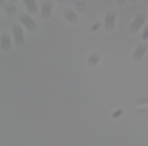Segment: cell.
Returning <instances> with one entry per match:
<instances>
[{"label":"cell","mask_w":148,"mask_h":146,"mask_svg":"<svg viewBox=\"0 0 148 146\" xmlns=\"http://www.w3.org/2000/svg\"><path fill=\"white\" fill-rule=\"evenodd\" d=\"M64 16H65L66 19L70 21H77V14L74 12L73 10H71V9H67V10H65V12H64Z\"/></svg>","instance_id":"obj_9"},{"label":"cell","mask_w":148,"mask_h":146,"mask_svg":"<svg viewBox=\"0 0 148 146\" xmlns=\"http://www.w3.org/2000/svg\"><path fill=\"white\" fill-rule=\"evenodd\" d=\"M146 49H147V45L144 43H141L136 47L135 52L133 54V58L135 60H140L142 57H143L144 53L146 52Z\"/></svg>","instance_id":"obj_5"},{"label":"cell","mask_w":148,"mask_h":146,"mask_svg":"<svg viewBox=\"0 0 148 146\" xmlns=\"http://www.w3.org/2000/svg\"><path fill=\"white\" fill-rule=\"evenodd\" d=\"M1 42H0V45L2 47V49L4 51H7V50L10 49V46H11V39H10V36H9L8 33H3L2 36H1Z\"/></svg>","instance_id":"obj_6"},{"label":"cell","mask_w":148,"mask_h":146,"mask_svg":"<svg viewBox=\"0 0 148 146\" xmlns=\"http://www.w3.org/2000/svg\"><path fill=\"white\" fill-rule=\"evenodd\" d=\"M52 14V4L49 1H45L42 5V16L44 19H49Z\"/></svg>","instance_id":"obj_7"},{"label":"cell","mask_w":148,"mask_h":146,"mask_svg":"<svg viewBox=\"0 0 148 146\" xmlns=\"http://www.w3.org/2000/svg\"><path fill=\"white\" fill-rule=\"evenodd\" d=\"M146 35H147V27H145V29H144V39H146V38H147V37H146Z\"/></svg>","instance_id":"obj_12"},{"label":"cell","mask_w":148,"mask_h":146,"mask_svg":"<svg viewBox=\"0 0 148 146\" xmlns=\"http://www.w3.org/2000/svg\"><path fill=\"white\" fill-rule=\"evenodd\" d=\"M12 33L14 36V41L17 46H21L25 43V37H23V32L21 25L17 23H13L12 25Z\"/></svg>","instance_id":"obj_2"},{"label":"cell","mask_w":148,"mask_h":146,"mask_svg":"<svg viewBox=\"0 0 148 146\" xmlns=\"http://www.w3.org/2000/svg\"><path fill=\"white\" fill-rule=\"evenodd\" d=\"M25 4L27 5V9H29V12L32 13H36L38 11V6L37 3L33 0H25Z\"/></svg>","instance_id":"obj_8"},{"label":"cell","mask_w":148,"mask_h":146,"mask_svg":"<svg viewBox=\"0 0 148 146\" xmlns=\"http://www.w3.org/2000/svg\"><path fill=\"white\" fill-rule=\"evenodd\" d=\"M19 19H21V23L25 25V27H27V29H29V31H35L36 27H37V25H36L35 21L32 19V16H29L27 13L21 12V14H19Z\"/></svg>","instance_id":"obj_3"},{"label":"cell","mask_w":148,"mask_h":146,"mask_svg":"<svg viewBox=\"0 0 148 146\" xmlns=\"http://www.w3.org/2000/svg\"><path fill=\"white\" fill-rule=\"evenodd\" d=\"M145 19H146V16L144 13H138L135 19H134V21L131 23V25H130L129 31L131 32V33H136V32H138L140 29V27H142V25L144 23Z\"/></svg>","instance_id":"obj_1"},{"label":"cell","mask_w":148,"mask_h":146,"mask_svg":"<svg viewBox=\"0 0 148 146\" xmlns=\"http://www.w3.org/2000/svg\"><path fill=\"white\" fill-rule=\"evenodd\" d=\"M3 6H4V8L6 9V11L9 13V14L14 15L15 13H16V8H15V6L12 4V3H10V2L5 3V2H4V4H3Z\"/></svg>","instance_id":"obj_11"},{"label":"cell","mask_w":148,"mask_h":146,"mask_svg":"<svg viewBox=\"0 0 148 146\" xmlns=\"http://www.w3.org/2000/svg\"><path fill=\"white\" fill-rule=\"evenodd\" d=\"M115 19H116V12L114 10H110L106 14L105 19V27L107 29L111 31L114 29V25H115Z\"/></svg>","instance_id":"obj_4"},{"label":"cell","mask_w":148,"mask_h":146,"mask_svg":"<svg viewBox=\"0 0 148 146\" xmlns=\"http://www.w3.org/2000/svg\"><path fill=\"white\" fill-rule=\"evenodd\" d=\"M99 59H101V57H99V55L97 53L91 54L88 58V65L89 66H95V64L99 61Z\"/></svg>","instance_id":"obj_10"}]
</instances>
